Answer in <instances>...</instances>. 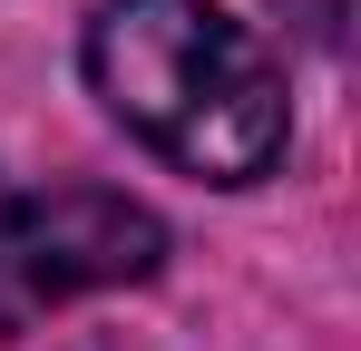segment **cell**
<instances>
[{"label": "cell", "mask_w": 361, "mask_h": 351, "mask_svg": "<svg viewBox=\"0 0 361 351\" xmlns=\"http://www.w3.org/2000/svg\"><path fill=\"white\" fill-rule=\"evenodd\" d=\"M88 78L127 137L205 185H254L283 156V68L215 0H108L88 20Z\"/></svg>", "instance_id": "6da1fadb"}, {"label": "cell", "mask_w": 361, "mask_h": 351, "mask_svg": "<svg viewBox=\"0 0 361 351\" xmlns=\"http://www.w3.org/2000/svg\"><path fill=\"white\" fill-rule=\"evenodd\" d=\"M166 264V225L147 205H127L108 185H59V195H20L0 205V332L59 312L78 292L137 283Z\"/></svg>", "instance_id": "7a4b0ae2"}]
</instances>
